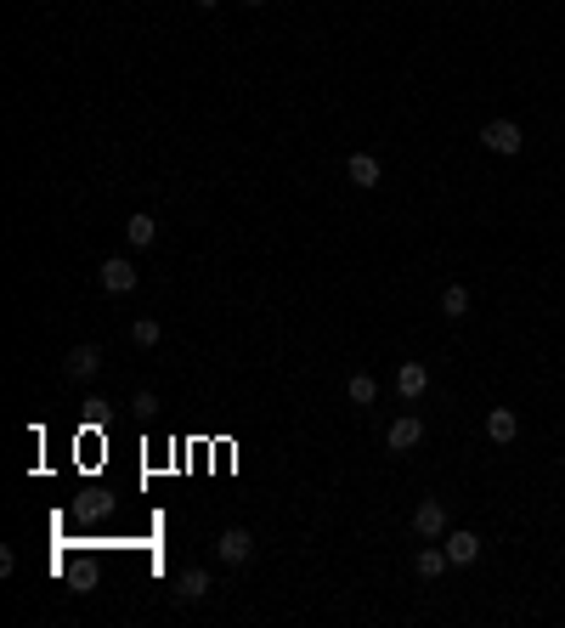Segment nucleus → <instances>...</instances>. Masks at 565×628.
Instances as JSON below:
<instances>
[{
	"instance_id": "nucleus-1",
	"label": "nucleus",
	"mask_w": 565,
	"mask_h": 628,
	"mask_svg": "<svg viewBox=\"0 0 565 628\" xmlns=\"http://www.w3.org/2000/svg\"><path fill=\"white\" fill-rule=\"evenodd\" d=\"M215 555L226 560V567H243V560L255 555V532H249V527H226V532L215 538Z\"/></svg>"
},
{
	"instance_id": "nucleus-2",
	"label": "nucleus",
	"mask_w": 565,
	"mask_h": 628,
	"mask_svg": "<svg viewBox=\"0 0 565 628\" xmlns=\"http://www.w3.org/2000/svg\"><path fill=\"white\" fill-rule=\"evenodd\" d=\"M480 142H487V153H520V142H526V136H520V125L515 119H492L487 125V131H480Z\"/></svg>"
},
{
	"instance_id": "nucleus-3",
	"label": "nucleus",
	"mask_w": 565,
	"mask_h": 628,
	"mask_svg": "<svg viewBox=\"0 0 565 628\" xmlns=\"http://www.w3.org/2000/svg\"><path fill=\"white\" fill-rule=\"evenodd\" d=\"M96 278H102V289H108V295H131V289H136V266L124 261V255H114V261H102Z\"/></svg>"
},
{
	"instance_id": "nucleus-4",
	"label": "nucleus",
	"mask_w": 565,
	"mask_h": 628,
	"mask_svg": "<svg viewBox=\"0 0 565 628\" xmlns=\"http://www.w3.org/2000/svg\"><path fill=\"white\" fill-rule=\"evenodd\" d=\"M413 532L418 538H442L447 532V504H442V498H424V504L413 510Z\"/></svg>"
},
{
	"instance_id": "nucleus-5",
	"label": "nucleus",
	"mask_w": 565,
	"mask_h": 628,
	"mask_svg": "<svg viewBox=\"0 0 565 628\" xmlns=\"http://www.w3.org/2000/svg\"><path fill=\"white\" fill-rule=\"evenodd\" d=\"M96 368H102V351L86 340V346H74L68 357H62V374H68V380H96Z\"/></svg>"
},
{
	"instance_id": "nucleus-6",
	"label": "nucleus",
	"mask_w": 565,
	"mask_h": 628,
	"mask_svg": "<svg viewBox=\"0 0 565 628\" xmlns=\"http://www.w3.org/2000/svg\"><path fill=\"white\" fill-rule=\"evenodd\" d=\"M385 442H390V453H407V448L424 442V425H418L413 413H402V419H396V425L385 430Z\"/></svg>"
},
{
	"instance_id": "nucleus-7",
	"label": "nucleus",
	"mask_w": 565,
	"mask_h": 628,
	"mask_svg": "<svg viewBox=\"0 0 565 628\" xmlns=\"http://www.w3.org/2000/svg\"><path fill=\"white\" fill-rule=\"evenodd\" d=\"M345 176H351V187H379V159H373V153H351L345 159Z\"/></svg>"
},
{
	"instance_id": "nucleus-8",
	"label": "nucleus",
	"mask_w": 565,
	"mask_h": 628,
	"mask_svg": "<svg viewBox=\"0 0 565 628\" xmlns=\"http://www.w3.org/2000/svg\"><path fill=\"white\" fill-rule=\"evenodd\" d=\"M396 391H402L407 402H413V396H424L430 391V368L424 363H402V368H396Z\"/></svg>"
},
{
	"instance_id": "nucleus-9",
	"label": "nucleus",
	"mask_w": 565,
	"mask_h": 628,
	"mask_svg": "<svg viewBox=\"0 0 565 628\" xmlns=\"http://www.w3.org/2000/svg\"><path fill=\"white\" fill-rule=\"evenodd\" d=\"M487 436H492L497 448H509L515 436H520V419H515V408H492V413H487Z\"/></svg>"
},
{
	"instance_id": "nucleus-10",
	"label": "nucleus",
	"mask_w": 565,
	"mask_h": 628,
	"mask_svg": "<svg viewBox=\"0 0 565 628\" xmlns=\"http://www.w3.org/2000/svg\"><path fill=\"white\" fill-rule=\"evenodd\" d=\"M447 560L452 567H475L480 560V538L475 532H447Z\"/></svg>"
},
{
	"instance_id": "nucleus-11",
	"label": "nucleus",
	"mask_w": 565,
	"mask_h": 628,
	"mask_svg": "<svg viewBox=\"0 0 565 628\" xmlns=\"http://www.w3.org/2000/svg\"><path fill=\"white\" fill-rule=\"evenodd\" d=\"M204 595H209V572L204 567H187L176 577V600H204Z\"/></svg>"
},
{
	"instance_id": "nucleus-12",
	"label": "nucleus",
	"mask_w": 565,
	"mask_h": 628,
	"mask_svg": "<svg viewBox=\"0 0 565 628\" xmlns=\"http://www.w3.org/2000/svg\"><path fill=\"white\" fill-rule=\"evenodd\" d=\"M124 238H131L136 249H148V244L159 238V221H153V216H141V209H136V216L124 221Z\"/></svg>"
},
{
	"instance_id": "nucleus-13",
	"label": "nucleus",
	"mask_w": 565,
	"mask_h": 628,
	"mask_svg": "<svg viewBox=\"0 0 565 628\" xmlns=\"http://www.w3.org/2000/svg\"><path fill=\"white\" fill-rule=\"evenodd\" d=\"M442 311H447V318H469V289L464 283H447L442 289Z\"/></svg>"
},
{
	"instance_id": "nucleus-14",
	"label": "nucleus",
	"mask_w": 565,
	"mask_h": 628,
	"mask_svg": "<svg viewBox=\"0 0 565 628\" xmlns=\"http://www.w3.org/2000/svg\"><path fill=\"white\" fill-rule=\"evenodd\" d=\"M413 567H418V577H442V572L452 567V560H447V550H418V560H413Z\"/></svg>"
},
{
	"instance_id": "nucleus-15",
	"label": "nucleus",
	"mask_w": 565,
	"mask_h": 628,
	"mask_svg": "<svg viewBox=\"0 0 565 628\" xmlns=\"http://www.w3.org/2000/svg\"><path fill=\"white\" fill-rule=\"evenodd\" d=\"M345 391H351V402H357V408H368L373 396H379V385H373V374H351V380H345Z\"/></svg>"
},
{
	"instance_id": "nucleus-16",
	"label": "nucleus",
	"mask_w": 565,
	"mask_h": 628,
	"mask_svg": "<svg viewBox=\"0 0 565 628\" xmlns=\"http://www.w3.org/2000/svg\"><path fill=\"white\" fill-rule=\"evenodd\" d=\"M131 340H136V346H159V340H164V328H159L153 318H136V323H131Z\"/></svg>"
},
{
	"instance_id": "nucleus-17",
	"label": "nucleus",
	"mask_w": 565,
	"mask_h": 628,
	"mask_svg": "<svg viewBox=\"0 0 565 628\" xmlns=\"http://www.w3.org/2000/svg\"><path fill=\"white\" fill-rule=\"evenodd\" d=\"M193 6H204V12H209V6H221V0H193Z\"/></svg>"
},
{
	"instance_id": "nucleus-18",
	"label": "nucleus",
	"mask_w": 565,
	"mask_h": 628,
	"mask_svg": "<svg viewBox=\"0 0 565 628\" xmlns=\"http://www.w3.org/2000/svg\"><path fill=\"white\" fill-rule=\"evenodd\" d=\"M249 6H266V0H249Z\"/></svg>"
}]
</instances>
